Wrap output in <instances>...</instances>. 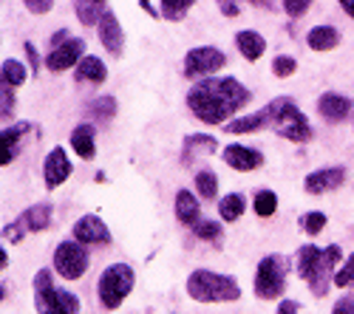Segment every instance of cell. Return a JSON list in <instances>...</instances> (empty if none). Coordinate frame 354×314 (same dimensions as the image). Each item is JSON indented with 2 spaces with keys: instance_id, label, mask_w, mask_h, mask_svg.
<instances>
[{
  "instance_id": "277c9868",
  "label": "cell",
  "mask_w": 354,
  "mask_h": 314,
  "mask_svg": "<svg viewBox=\"0 0 354 314\" xmlns=\"http://www.w3.org/2000/svg\"><path fill=\"white\" fill-rule=\"evenodd\" d=\"M286 272H289V261L283 255H267V258H261V264L255 269V280H252L255 297L278 300L286 289Z\"/></svg>"
},
{
  "instance_id": "603a6c76",
  "label": "cell",
  "mask_w": 354,
  "mask_h": 314,
  "mask_svg": "<svg viewBox=\"0 0 354 314\" xmlns=\"http://www.w3.org/2000/svg\"><path fill=\"white\" fill-rule=\"evenodd\" d=\"M74 79L77 82H91V85H102L108 79V68L100 57H82L80 66L74 68Z\"/></svg>"
},
{
  "instance_id": "836d02e7",
  "label": "cell",
  "mask_w": 354,
  "mask_h": 314,
  "mask_svg": "<svg viewBox=\"0 0 354 314\" xmlns=\"http://www.w3.org/2000/svg\"><path fill=\"white\" fill-rule=\"evenodd\" d=\"M326 224H329L326 213H304V215H301V230H304L306 235H312V238L320 235Z\"/></svg>"
},
{
  "instance_id": "681fc988",
  "label": "cell",
  "mask_w": 354,
  "mask_h": 314,
  "mask_svg": "<svg viewBox=\"0 0 354 314\" xmlns=\"http://www.w3.org/2000/svg\"><path fill=\"white\" fill-rule=\"evenodd\" d=\"M0 266H3V272H6V266H9V255H6V249H3V255H0Z\"/></svg>"
},
{
  "instance_id": "d590c367",
  "label": "cell",
  "mask_w": 354,
  "mask_h": 314,
  "mask_svg": "<svg viewBox=\"0 0 354 314\" xmlns=\"http://www.w3.org/2000/svg\"><path fill=\"white\" fill-rule=\"evenodd\" d=\"M295 68H298V63H295V57H286V54H281V57H275L272 60V74L275 77H292L295 74Z\"/></svg>"
},
{
  "instance_id": "ee69618b",
  "label": "cell",
  "mask_w": 354,
  "mask_h": 314,
  "mask_svg": "<svg viewBox=\"0 0 354 314\" xmlns=\"http://www.w3.org/2000/svg\"><path fill=\"white\" fill-rule=\"evenodd\" d=\"M23 48H26V57H28V68H32V71H37V68H40V57H37V48H35L32 43H26Z\"/></svg>"
},
{
  "instance_id": "ba28073f",
  "label": "cell",
  "mask_w": 354,
  "mask_h": 314,
  "mask_svg": "<svg viewBox=\"0 0 354 314\" xmlns=\"http://www.w3.org/2000/svg\"><path fill=\"white\" fill-rule=\"evenodd\" d=\"M340 261H343V249L337 244H332V246H326L320 252V258H317L312 275L306 277V283H309V289H312L315 297H326L329 295L332 283H335V269H337Z\"/></svg>"
},
{
  "instance_id": "cb8c5ba5",
  "label": "cell",
  "mask_w": 354,
  "mask_h": 314,
  "mask_svg": "<svg viewBox=\"0 0 354 314\" xmlns=\"http://www.w3.org/2000/svg\"><path fill=\"white\" fill-rule=\"evenodd\" d=\"M306 46L312 51H332L340 46V32L335 26H315L306 35Z\"/></svg>"
},
{
  "instance_id": "c3c4849f",
  "label": "cell",
  "mask_w": 354,
  "mask_h": 314,
  "mask_svg": "<svg viewBox=\"0 0 354 314\" xmlns=\"http://www.w3.org/2000/svg\"><path fill=\"white\" fill-rule=\"evenodd\" d=\"M340 6H343V12L354 20V0H340Z\"/></svg>"
},
{
  "instance_id": "d6a6232c",
  "label": "cell",
  "mask_w": 354,
  "mask_h": 314,
  "mask_svg": "<svg viewBox=\"0 0 354 314\" xmlns=\"http://www.w3.org/2000/svg\"><path fill=\"white\" fill-rule=\"evenodd\" d=\"M196 190L198 195L204 198V202H213V198L218 195V179L213 170H201V173H196Z\"/></svg>"
},
{
  "instance_id": "1f68e13d",
  "label": "cell",
  "mask_w": 354,
  "mask_h": 314,
  "mask_svg": "<svg viewBox=\"0 0 354 314\" xmlns=\"http://www.w3.org/2000/svg\"><path fill=\"white\" fill-rule=\"evenodd\" d=\"M190 6H193V0H162V3H159V14L165 20H170V23H179L190 12Z\"/></svg>"
},
{
  "instance_id": "f907efd6",
  "label": "cell",
  "mask_w": 354,
  "mask_h": 314,
  "mask_svg": "<svg viewBox=\"0 0 354 314\" xmlns=\"http://www.w3.org/2000/svg\"><path fill=\"white\" fill-rule=\"evenodd\" d=\"M252 6H267V0H250Z\"/></svg>"
},
{
  "instance_id": "52a82bcc",
  "label": "cell",
  "mask_w": 354,
  "mask_h": 314,
  "mask_svg": "<svg viewBox=\"0 0 354 314\" xmlns=\"http://www.w3.org/2000/svg\"><path fill=\"white\" fill-rule=\"evenodd\" d=\"M88 264H91V258H88L85 244H80L74 238L63 241L60 246H57V252H54V269L60 272L66 280L82 277L88 272Z\"/></svg>"
},
{
  "instance_id": "8992f818",
  "label": "cell",
  "mask_w": 354,
  "mask_h": 314,
  "mask_svg": "<svg viewBox=\"0 0 354 314\" xmlns=\"http://www.w3.org/2000/svg\"><path fill=\"white\" fill-rule=\"evenodd\" d=\"M272 130L289 141H309L312 139V125L301 113V108L295 105L289 97H278V113H275V125Z\"/></svg>"
},
{
  "instance_id": "484cf974",
  "label": "cell",
  "mask_w": 354,
  "mask_h": 314,
  "mask_svg": "<svg viewBox=\"0 0 354 314\" xmlns=\"http://www.w3.org/2000/svg\"><path fill=\"white\" fill-rule=\"evenodd\" d=\"M190 230H193V235H196L198 241H207V244H213L216 249L221 246L224 226H221L218 221H213V218H198V221H196V226H190Z\"/></svg>"
},
{
  "instance_id": "e575fe53",
  "label": "cell",
  "mask_w": 354,
  "mask_h": 314,
  "mask_svg": "<svg viewBox=\"0 0 354 314\" xmlns=\"http://www.w3.org/2000/svg\"><path fill=\"white\" fill-rule=\"evenodd\" d=\"M335 286H340V289H346V286H354V252L346 258V264L335 272Z\"/></svg>"
},
{
  "instance_id": "ac0fdd59",
  "label": "cell",
  "mask_w": 354,
  "mask_h": 314,
  "mask_svg": "<svg viewBox=\"0 0 354 314\" xmlns=\"http://www.w3.org/2000/svg\"><path fill=\"white\" fill-rule=\"evenodd\" d=\"M28 130H32V125H26V122L12 125V128H3V133H0V164H3V167L17 159L20 141H23V136H26Z\"/></svg>"
},
{
  "instance_id": "816d5d0a",
  "label": "cell",
  "mask_w": 354,
  "mask_h": 314,
  "mask_svg": "<svg viewBox=\"0 0 354 314\" xmlns=\"http://www.w3.org/2000/svg\"><path fill=\"white\" fill-rule=\"evenodd\" d=\"M91 3H97V6H105V3H108V0H91Z\"/></svg>"
},
{
  "instance_id": "6da1fadb",
  "label": "cell",
  "mask_w": 354,
  "mask_h": 314,
  "mask_svg": "<svg viewBox=\"0 0 354 314\" xmlns=\"http://www.w3.org/2000/svg\"><path fill=\"white\" fill-rule=\"evenodd\" d=\"M250 102V91L232 77H207L198 79L187 91V108L204 125H227L232 113H239Z\"/></svg>"
},
{
  "instance_id": "d6986e66",
  "label": "cell",
  "mask_w": 354,
  "mask_h": 314,
  "mask_svg": "<svg viewBox=\"0 0 354 314\" xmlns=\"http://www.w3.org/2000/svg\"><path fill=\"white\" fill-rule=\"evenodd\" d=\"M23 233H43L48 230V224H51V204H35V207H28L17 221H15Z\"/></svg>"
},
{
  "instance_id": "bcb514c9",
  "label": "cell",
  "mask_w": 354,
  "mask_h": 314,
  "mask_svg": "<svg viewBox=\"0 0 354 314\" xmlns=\"http://www.w3.org/2000/svg\"><path fill=\"white\" fill-rule=\"evenodd\" d=\"M68 37H71V35H68V32H66V28H63V32H57V35L51 37V43H48V46H51V48H57V46H63V43H66Z\"/></svg>"
},
{
  "instance_id": "74e56055",
  "label": "cell",
  "mask_w": 354,
  "mask_h": 314,
  "mask_svg": "<svg viewBox=\"0 0 354 314\" xmlns=\"http://www.w3.org/2000/svg\"><path fill=\"white\" fill-rule=\"evenodd\" d=\"M0 113H3V119L15 113V91L6 82H0Z\"/></svg>"
},
{
  "instance_id": "9a60e30c",
  "label": "cell",
  "mask_w": 354,
  "mask_h": 314,
  "mask_svg": "<svg viewBox=\"0 0 354 314\" xmlns=\"http://www.w3.org/2000/svg\"><path fill=\"white\" fill-rule=\"evenodd\" d=\"M97 32H100V40H102V46L108 48V54L120 57V54L125 51V35H122V26H120V20H116L113 12H105V14H102Z\"/></svg>"
},
{
  "instance_id": "d4e9b609",
  "label": "cell",
  "mask_w": 354,
  "mask_h": 314,
  "mask_svg": "<svg viewBox=\"0 0 354 314\" xmlns=\"http://www.w3.org/2000/svg\"><path fill=\"white\" fill-rule=\"evenodd\" d=\"M218 148V141L213 136H204V133H193L185 139V145H182V161L185 164H193L198 159V153H213Z\"/></svg>"
},
{
  "instance_id": "f546056e",
  "label": "cell",
  "mask_w": 354,
  "mask_h": 314,
  "mask_svg": "<svg viewBox=\"0 0 354 314\" xmlns=\"http://www.w3.org/2000/svg\"><path fill=\"white\" fill-rule=\"evenodd\" d=\"M320 246H315V244H304L301 249H298V272H301V277L306 280L309 275H312V269H315V264H317V258H320Z\"/></svg>"
},
{
  "instance_id": "7bdbcfd3",
  "label": "cell",
  "mask_w": 354,
  "mask_h": 314,
  "mask_svg": "<svg viewBox=\"0 0 354 314\" xmlns=\"http://www.w3.org/2000/svg\"><path fill=\"white\" fill-rule=\"evenodd\" d=\"M332 314H354V297H340L332 308Z\"/></svg>"
},
{
  "instance_id": "4fadbf2b",
  "label": "cell",
  "mask_w": 354,
  "mask_h": 314,
  "mask_svg": "<svg viewBox=\"0 0 354 314\" xmlns=\"http://www.w3.org/2000/svg\"><path fill=\"white\" fill-rule=\"evenodd\" d=\"M71 170H74V164H71V159L66 156V150H63V148H51V153H48L46 161H43L46 187H48V190H57V187H60V184L71 176Z\"/></svg>"
},
{
  "instance_id": "f6af8a7d",
  "label": "cell",
  "mask_w": 354,
  "mask_h": 314,
  "mask_svg": "<svg viewBox=\"0 0 354 314\" xmlns=\"http://www.w3.org/2000/svg\"><path fill=\"white\" fill-rule=\"evenodd\" d=\"M298 311H301V306L295 300H281L278 303V314H298Z\"/></svg>"
},
{
  "instance_id": "4316f807",
  "label": "cell",
  "mask_w": 354,
  "mask_h": 314,
  "mask_svg": "<svg viewBox=\"0 0 354 314\" xmlns=\"http://www.w3.org/2000/svg\"><path fill=\"white\" fill-rule=\"evenodd\" d=\"M244 210H247V198H244L241 193H230V195H224L221 202H218V215H221V221H227V224L239 221V218L244 215Z\"/></svg>"
},
{
  "instance_id": "83f0119b",
  "label": "cell",
  "mask_w": 354,
  "mask_h": 314,
  "mask_svg": "<svg viewBox=\"0 0 354 314\" xmlns=\"http://www.w3.org/2000/svg\"><path fill=\"white\" fill-rule=\"evenodd\" d=\"M74 12H77V17H80L82 26H100V20H102V14L108 9L91 3V0H74Z\"/></svg>"
},
{
  "instance_id": "8fae6325",
  "label": "cell",
  "mask_w": 354,
  "mask_h": 314,
  "mask_svg": "<svg viewBox=\"0 0 354 314\" xmlns=\"http://www.w3.org/2000/svg\"><path fill=\"white\" fill-rule=\"evenodd\" d=\"M74 241L85 244V246H91V244H111V230L105 226V221L100 215H82L77 224H74V230H71Z\"/></svg>"
},
{
  "instance_id": "5bb4252c",
  "label": "cell",
  "mask_w": 354,
  "mask_h": 314,
  "mask_svg": "<svg viewBox=\"0 0 354 314\" xmlns=\"http://www.w3.org/2000/svg\"><path fill=\"white\" fill-rule=\"evenodd\" d=\"M343 181H346V170L343 167H323V170H315V173L306 176L304 187H306L309 195H323V193L337 190Z\"/></svg>"
},
{
  "instance_id": "9c48e42d",
  "label": "cell",
  "mask_w": 354,
  "mask_h": 314,
  "mask_svg": "<svg viewBox=\"0 0 354 314\" xmlns=\"http://www.w3.org/2000/svg\"><path fill=\"white\" fill-rule=\"evenodd\" d=\"M227 57L224 51L213 48V46H198V48H190L187 57H185V77L187 79H207L213 77L218 68H224Z\"/></svg>"
},
{
  "instance_id": "ffe728a7",
  "label": "cell",
  "mask_w": 354,
  "mask_h": 314,
  "mask_svg": "<svg viewBox=\"0 0 354 314\" xmlns=\"http://www.w3.org/2000/svg\"><path fill=\"white\" fill-rule=\"evenodd\" d=\"M235 46H239L241 57H244V60H250V63L261 60L263 51H267V40H263V35L252 32V28H244V32L235 35Z\"/></svg>"
},
{
  "instance_id": "30bf717a",
  "label": "cell",
  "mask_w": 354,
  "mask_h": 314,
  "mask_svg": "<svg viewBox=\"0 0 354 314\" xmlns=\"http://www.w3.org/2000/svg\"><path fill=\"white\" fill-rule=\"evenodd\" d=\"M85 54V43L80 37H68L63 46H57L48 51L46 57V68L48 71H68V68H77L80 60Z\"/></svg>"
},
{
  "instance_id": "8d00e7d4",
  "label": "cell",
  "mask_w": 354,
  "mask_h": 314,
  "mask_svg": "<svg viewBox=\"0 0 354 314\" xmlns=\"http://www.w3.org/2000/svg\"><path fill=\"white\" fill-rule=\"evenodd\" d=\"M91 110H94V117H100V119H111L116 113V99L113 97H100L97 102H91Z\"/></svg>"
},
{
  "instance_id": "7a4b0ae2",
  "label": "cell",
  "mask_w": 354,
  "mask_h": 314,
  "mask_svg": "<svg viewBox=\"0 0 354 314\" xmlns=\"http://www.w3.org/2000/svg\"><path fill=\"white\" fill-rule=\"evenodd\" d=\"M187 295L196 303H232L241 297L239 280L210 269H196L187 277Z\"/></svg>"
},
{
  "instance_id": "f1b7e54d",
  "label": "cell",
  "mask_w": 354,
  "mask_h": 314,
  "mask_svg": "<svg viewBox=\"0 0 354 314\" xmlns=\"http://www.w3.org/2000/svg\"><path fill=\"white\" fill-rule=\"evenodd\" d=\"M252 210H255V215H261V218L275 215V213H278V195H275L272 190H258L255 198H252Z\"/></svg>"
},
{
  "instance_id": "b9f144b4",
  "label": "cell",
  "mask_w": 354,
  "mask_h": 314,
  "mask_svg": "<svg viewBox=\"0 0 354 314\" xmlns=\"http://www.w3.org/2000/svg\"><path fill=\"white\" fill-rule=\"evenodd\" d=\"M23 235H26V233H23V230H20V226H17V224H15V221H12V224H6V226H3V238H6V241H12V244H17V241H20V238H23Z\"/></svg>"
},
{
  "instance_id": "2e32d148",
  "label": "cell",
  "mask_w": 354,
  "mask_h": 314,
  "mask_svg": "<svg viewBox=\"0 0 354 314\" xmlns=\"http://www.w3.org/2000/svg\"><path fill=\"white\" fill-rule=\"evenodd\" d=\"M224 161H227L232 170H239V173H250V170H258V167L263 164V156H261V150H255V148L227 145V148H224Z\"/></svg>"
},
{
  "instance_id": "44dd1931",
  "label": "cell",
  "mask_w": 354,
  "mask_h": 314,
  "mask_svg": "<svg viewBox=\"0 0 354 314\" xmlns=\"http://www.w3.org/2000/svg\"><path fill=\"white\" fill-rule=\"evenodd\" d=\"M71 148L80 159H94L97 156V130L91 125H77L71 130Z\"/></svg>"
},
{
  "instance_id": "60d3db41",
  "label": "cell",
  "mask_w": 354,
  "mask_h": 314,
  "mask_svg": "<svg viewBox=\"0 0 354 314\" xmlns=\"http://www.w3.org/2000/svg\"><path fill=\"white\" fill-rule=\"evenodd\" d=\"M218 9L224 17H239V12H241L239 0H218Z\"/></svg>"
},
{
  "instance_id": "7402d4cb",
  "label": "cell",
  "mask_w": 354,
  "mask_h": 314,
  "mask_svg": "<svg viewBox=\"0 0 354 314\" xmlns=\"http://www.w3.org/2000/svg\"><path fill=\"white\" fill-rule=\"evenodd\" d=\"M176 218H179V224H185V226H196V221L201 218V204L190 190L176 193Z\"/></svg>"
},
{
  "instance_id": "3957f363",
  "label": "cell",
  "mask_w": 354,
  "mask_h": 314,
  "mask_svg": "<svg viewBox=\"0 0 354 314\" xmlns=\"http://www.w3.org/2000/svg\"><path fill=\"white\" fill-rule=\"evenodd\" d=\"M35 306L40 314H80V297L68 289H57L51 269L35 275Z\"/></svg>"
},
{
  "instance_id": "4dcf8cb0",
  "label": "cell",
  "mask_w": 354,
  "mask_h": 314,
  "mask_svg": "<svg viewBox=\"0 0 354 314\" xmlns=\"http://www.w3.org/2000/svg\"><path fill=\"white\" fill-rule=\"evenodd\" d=\"M26 77H28V71H26V66H23V63H17V60H3V66H0V82L12 85V88L23 85V82H26Z\"/></svg>"
},
{
  "instance_id": "7dc6e473",
  "label": "cell",
  "mask_w": 354,
  "mask_h": 314,
  "mask_svg": "<svg viewBox=\"0 0 354 314\" xmlns=\"http://www.w3.org/2000/svg\"><path fill=\"white\" fill-rule=\"evenodd\" d=\"M136 3H139L147 14H151V17H159V9H153V6H151V0H136Z\"/></svg>"
},
{
  "instance_id": "f35d334b",
  "label": "cell",
  "mask_w": 354,
  "mask_h": 314,
  "mask_svg": "<svg viewBox=\"0 0 354 314\" xmlns=\"http://www.w3.org/2000/svg\"><path fill=\"white\" fill-rule=\"evenodd\" d=\"M309 6H312V0H283V12H286L292 20L304 17V14L309 12Z\"/></svg>"
},
{
  "instance_id": "5b68a950",
  "label": "cell",
  "mask_w": 354,
  "mask_h": 314,
  "mask_svg": "<svg viewBox=\"0 0 354 314\" xmlns=\"http://www.w3.org/2000/svg\"><path fill=\"white\" fill-rule=\"evenodd\" d=\"M133 280H136V275H133V269L128 264H111L102 272L100 283H97V295H100L102 306L108 311L120 308L125 303V297L131 295V289H133Z\"/></svg>"
},
{
  "instance_id": "ab89813d",
  "label": "cell",
  "mask_w": 354,
  "mask_h": 314,
  "mask_svg": "<svg viewBox=\"0 0 354 314\" xmlns=\"http://www.w3.org/2000/svg\"><path fill=\"white\" fill-rule=\"evenodd\" d=\"M23 6L32 14H48L51 6H54V0H23Z\"/></svg>"
},
{
  "instance_id": "7c38bea8",
  "label": "cell",
  "mask_w": 354,
  "mask_h": 314,
  "mask_svg": "<svg viewBox=\"0 0 354 314\" xmlns=\"http://www.w3.org/2000/svg\"><path fill=\"white\" fill-rule=\"evenodd\" d=\"M275 113H278V99H272L267 108H261L250 117H241V119H232L227 122V133H252V130H263V128H272L275 125Z\"/></svg>"
},
{
  "instance_id": "e0dca14e",
  "label": "cell",
  "mask_w": 354,
  "mask_h": 314,
  "mask_svg": "<svg viewBox=\"0 0 354 314\" xmlns=\"http://www.w3.org/2000/svg\"><path fill=\"white\" fill-rule=\"evenodd\" d=\"M317 113H320V117L326 119V122L337 125V122H343L348 113H351V99L343 97V94L329 91V94H323V97L317 99Z\"/></svg>"
}]
</instances>
